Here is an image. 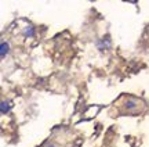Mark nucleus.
Masks as SVG:
<instances>
[{"instance_id": "f257e3e1", "label": "nucleus", "mask_w": 149, "mask_h": 147, "mask_svg": "<svg viewBox=\"0 0 149 147\" xmlns=\"http://www.w3.org/2000/svg\"><path fill=\"white\" fill-rule=\"evenodd\" d=\"M11 107H13V104H11V101H7V100H3L1 101V104H0V113L3 115L8 114L10 113Z\"/></svg>"}, {"instance_id": "20e7f679", "label": "nucleus", "mask_w": 149, "mask_h": 147, "mask_svg": "<svg viewBox=\"0 0 149 147\" xmlns=\"http://www.w3.org/2000/svg\"><path fill=\"white\" fill-rule=\"evenodd\" d=\"M46 147H57V144H54V143H48Z\"/></svg>"}, {"instance_id": "7ed1b4c3", "label": "nucleus", "mask_w": 149, "mask_h": 147, "mask_svg": "<svg viewBox=\"0 0 149 147\" xmlns=\"http://www.w3.org/2000/svg\"><path fill=\"white\" fill-rule=\"evenodd\" d=\"M24 36H25V38H32V36H35V28L26 27L24 29Z\"/></svg>"}, {"instance_id": "f03ea898", "label": "nucleus", "mask_w": 149, "mask_h": 147, "mask_svg": "<svg viewBox=\"0 0 149 147\" xmlns=\"http://www.w3.org/2000/svg\"><path fill=\"white\" fill-rule=\"evenodd\" d=\"M8 51H10V43L8 42H1V44H0V57L4 58L8 54Z\"/></svg>"}]
</instances>
